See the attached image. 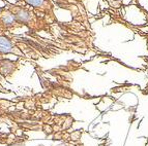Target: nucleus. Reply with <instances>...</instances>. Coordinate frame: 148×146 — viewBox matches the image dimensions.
I'll use <instances>...</instances> for the list:
<instances>
[{
	"label": "nucleus",
	"instance_id": "obj_5",
	"mask_svg": "<svg viewBox=\"0 0 148 146\" xmlns=\"http://www.w3.org/2000/svg\"><path fill=\"white\" fill-rule=\"evenodd\" d=\"M1 122H3V120H2V117H1V115H0V124Z\"/></svg>",
	"mask_w": 148,
	"mask_h": 146
},
{
	"label": "nucleus",
	"instance_id": "obj_4",
	"mask_svg": "<svg viewBox=\"0 0 148 146\" xmlns=\"http://www.w3.org/2000/svg\"><path fill=\"white\" fill-rule=\"evenodd\" d=\"M0 92H1V93H4V94H5V93H6V94H8V93H10L8 91H6L4 88H3L2 83H1V77H0Z\"/></svg>",
	"mask_w": 148,
	"mask_h": 146
},
{
	"label": "nucleus",
	"instance_id": "obj_3",
	"mask_svg": "<svg viewBox=\"0 0 148 146\" xmlns=\"http://www.w3.org/2000/svg\"><path fill=\"white\" fill-rule=\"evenodd\" d=\"M20 64L21 59L10 60L4 56L0 61V77H2L5 80L10 79L18 71Z\"/></svg>",
	"mask_w": 148,
	"mask_h": 146
},
{
	"label": "nucleus",
	"instance_id": "obj_2",
	"mask_svg": "<svg viewBox=\"0 0 148 146\" xmlns=\"http://www.w3.org/2000/svg\"><path fill=\"white\" fill-rule=\"evenodd\" d=\"M23 27L24 26L5 5L0 7V31L14 32Z\"/></svg>",
	"mask_w": 148,
	"mask_h": 146
},
{
	"label": "nucleus",
	"instance_id": "obj_1",
	"mask_svg": "<svg viewBox=\"0 0 148 146\" xmlns=\"http://www.w3.org/2000/svg\"><path fill=\"white\" fill-rule=\"evenodd\" d=\"M16 2L24 3L33 9L35 14L44 18L54 26H63L65 23L60 22L55 14V4L52 0H17Z\"/></svg>",
	"mask_w": 148,
	"mask_h": 146
}]
</instances>
